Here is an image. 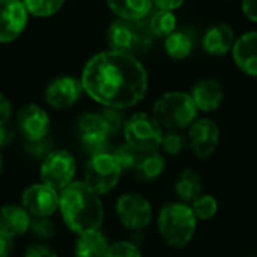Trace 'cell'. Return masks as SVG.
Here are the masks:
<instances>
[{
  "mask_svg": "<svg viewBox=\"0 0 257 257\" xmlns=\"http://www.w3.org/2000/svg\"><path fill=\"white\" fill-rule=\"evenodd\" d=\"M186 147V137L180 131H167L164 132L161 149L171 156L180 155Z\"/></svg>",
  "mask_w": 257,
  "mask_h": 257,
  "instance_id": "obj_30",
  "label": "cell"
},
{
  "mask_svg": "<svg viewBox=\"0 0 257 257\" xmlns=\"http://www.w3.org/2000/svg\"><path fill=\"white\" fill-rule=\"evenodd\" d=\"M195 218L198 221H209L218 213V200L210 194H200L189 203Z\"/></svg>",
  "mask_w": 257,
  "mask_h": 257,
  "instance_id": "obj_27",
  "label": "cell"
},
{
  "mask_svg": "<svg viewBox=\"0 0 257 257\" xmlns=\"http://www.w3.org/2000/svg\"><path fill=\"white\" fill-rule=\"evenodd\" d=\"M198 219L191 206L183 201L165 203L156 218L162 240L171 248H185L195 236Z\"/></svg>",
  "mask_w": 257,
  "mask_h": 257,
  "instance_id": "obj_3",
  "label": "cell"
},
{
  "mask_svg": "<svg viewBox=\"0 0 257 257\" xmlns=\"http://www.w3.org/2000/svg\"><path fill=\"white\" fill-rule=\"evenodd\" d=\"M122 135L125 144L134 147L140 153H146L161 149L164 128L153 115L138 112L124 121Z\"/></svg>",
  "mask_w": 257,
  "mask_h": 257,
  "instance_id": "obj_5",
  "label": "cell"
},
{
  "mask_svg": "<svg viewBox=\"0 0 257 257\" xmlns=\"http://www.w3.org/2000/svg\"><path fill=\"white\" fill-rule=\"evenodd\" d=\"M112 155L116 159V162L119 164L122 171H134V168L137 165V161L140 158V152H137L134 147H131L125 143L118 146L116 150Z\"/></svg>",
  "mask_w": 257,
  "mask_h": 257,
  "instance_id": "obj_31",
  "label": "cell"
},
{
  "mask_svg": "<svg viewBox=\"0 0 257 257\" xmlns=\"http://www.w3.org/2000/svg\"><path fill=\"white\" fill-rule=\"evenodd\" d=\"M13 115V107L7 95L0 92V124H7L11 119Z\"/></svg>",
  "mask_w": 257,
  "mask_h": 257,
  "instance_id": "obj_34",
  "label": "cell"
},
{
  "mask_svg": "<svg viewBox=\"0 0 257 257\" xmlns=\"http://www.w3.org/2000/svg\"><path fill=\"white\" fill-rule=\"evenodd\" d=\"M122 170L112 153L100 152L91 156L83 171V182L98 195H106L115 189Z\"/></svg>",
  "mask_w": 257,
  "mask_h": 257,
  "instance_id": "obj_6",
  "label": "cell"
},
{
  "mask_svg": "<svg viewBox=\"0 0 257 257\" xmlns=\"http://www.w3.org/2000/svg\"><path fill=\"white\" fill-rule=\"evenodd\" d=\"M140 22H131L118 19L109 25L106 32V41L110 50L132 53L144 41L143 29L138 26Z\"/></svg>",
  "mask_w": 257,
  "mask_h": 257,
  "instance_id": "obj_14",
  "label": "cell"
},
{
  "mask_svg": "<svg viewBox=\"0 0 257 257\" xmlns=\"http://www.w3.org/2000/svg\"><path fill=\"white\" fill-rule=\"evenodd\" d=\"M234 31L227 23L212 25L203 35L201 47L210 56H224L227 55L234 44Z\"/></svg>",
  "mask_w": 257,
  "mask_h": 257,
  "instance_id": "obj_18",
  "label": "cell"
},
{
  "mask_svg": "<svg viewBox=\"0 0 257 257\" xmlns=\"http://www.w3.org/2000/svg\"><path fill=\"white\" fill-rule=\"evenodd\" d=\"M104 257H143V252L134 240L121 239L109 243Z\"/></svg>",
  "mask_w": 257,
  "mask_h": 257,
  "instance_id": "obj_29",
  "label": "cell"
},
{
  "mask_svg": "<svg viewBox=\"0 0 257 257\" xmlns=\"http://www.w3.org/2000/svg\"><path fill=\"white\" fill-rule=\"evenodd\" d=\"M234 65L246 76L257 77V31L239 35L231 47Z\"/></svg>",
  "mask_w": 257,
  "mask_h": 257,
  "instance_id": "obj_16",
  "label": "cell"
},
{
  "mask_svg": "<svg viewBox=\"0 0 257 257\" xmlns=\"http://www.w3.org/2000/svg\"><path fill=\"white\" fill-rule=\"evenodd\" d=\"M20 204L29 212L32 218L52 216L58 212L59 191L47 186L46 183H34L22 192Z\"/></svg>",
  "mask_w": 257,
  "mask_h": 257,
  "instance_id": "obj_12",
  "label": "cell"
},
{
  "mask_svg": "<svg viewBox=\"0 0 257 257\" xmlns=\"http://www.w3.org/2000/svg\"><path fill=\"white\" fill-rule=\"evenodd\" d=\"M32 216L22 204L0 206V233L13 239L23 236L29 231Z\"/></svg>",
  "mask_w": 257,
  "mask_h": 257,
  "instance_id": "obj_17",
  "label": "cell"
},
{
  "mask_svg": "<svg viewBox=\"0 0 257 257\" xmlns=\"http://www.w3.org/2000/svg\"><path fill=\"white\" fill-rule=\"evenodd\" d=\"M248 257H257V254H251V255H248Z\"/></svg>",
  "mask_w": 257,
  "mask_h": 257,
  "instance_id": "obj_40",
  "label": "cell"
},
{
  "mask_svg": "<svg viewBox=\"0 0 257 257\" xmlns=\"http://www.w3.org/2000/svg\"><path fill=\"white\" fill-rule=\"evenodd\" d=\"M165 167H167V162L164 156L158 150H153V152L140 153V158L137 161L134 171H135V177L140 182L149 183V182L159 179L164 174Z\"/></svg>",
  "mask_w": 257,
  "mask_h": 257,
  "instance_id": "obj_22",
  "label": "cell"
},
{
  "mask_svg": "<svg viewBox=\"0 0 257 257\" xmlns=\"http://www.w3.org/2000/svg\"><path fill=\"white\" fill-rule=\"evenodd\" d=\"M164 49L167 55L173 59H185L191 55L194 49V40L186 31H174L165 37Z\"/></svg>",
  "mask_w": 257,
  "mask_h": 257,
  "instance_id": "obj_24",
  "label": "cell"
},
{
  "mask_svg": "<svg viewBox=\"0 0 257 257\" xmlns=\"http://www.w3.org/2000/svg\"><path fill=\"white\" fill-rule=\"evenodd\" d=\"M83 94L80 79L73 76H59L53 79L44 91V100L53 109H68L79 101Z\"/></svg>",
  "mask_w": 257,
  "mask_h": 257,
  "instance_id": "obj_15",
  "label": "cell"
},
{
  "mask_svg": "<svg viewBox=\"0 0 257 257\" xmlns=\"http://www.w3.org/2000/svg\"><path fill=\"white\" fill-rule=\"evenodd\" d=\"M14 251V239L0 233V257H10Z\"/></svg>",
  "mask_w": 257,
  "mask_h": 257,
  "instance_id": "obj_36",
  "label": "cell"
},
{
  "mask_svg": "<svg viewBox=\"0 0 257 257\" xmlns=\"http://www.w3.org/2000/svg\"><path fill=\"white\" fill-rule=\"evenodd\" d=\"M107 8L122 20L141 22L153 8V0H106Z\"/></svg>",
  "mask_w": 257,
  "mask_h": 257,
  "instance_id": "obj_21",
  "label": "cell"
},
{
  "mask_svg": "<svg viewBox=\"0 0 257 257\" xmlns=\"http://www.w3.org/2000/svg\"><path fill=\"white\" fill-rule=\"evenodd\" d=\"M73 257H74V255H73Z\"/></svg>",
  "mask_w": 257,
  "mask_h": 257,
  "instance_id": "obj_41",
  "label": "cell"
},
{
  "mask_svg": "<svg viewBox=\"0 0 257 257\" xmlns=\"http://www.w3.org/2000/svg\"><path fill=\"white\" fill-rule=\"evenodd\" d=\"M176 29H177V19L174 16V11L158 10L149 20V31L155 37L165 38Z\"/></svg>",
  "mask_w": 257,
  "mask_h": 257,
  "instance_id": "obj_25",
  "label": "cell"
},
{
  "mask_svg": "<svg viewBox=\"0 0 257 257\" xmlns=\"http://www.w3.org/2000/svg\"><path fill=\"white\" fill-rule=\"evenodd\" d=\"M153 116L167 131L188 128L198 116V109L189 92L170 91L162 94L153 104Z\"/></svg>",
  "mask_w": 257,
  "mask_h": 257,
  "instance_id": "obj_4",
  "label": "cell"
},
{
  "mask_svg": "<svg viewBox=\"0 0 257 257\" xmlns=\"http://www.w3.org/2000/svg\"><path fill=\"white\" fill-rule=\"evenodd\" d=\"M242 13L249 22L257 23V0H242Z\"/></svg>",
  "mask_w": 257,
  "mask_h": 257,
  "instance_id": "obj_35",
  "label": "cell"
},
{
  "mask_svg": "<svg viewBox=\"0 0 257 257\" xmlns=\"http://www.w3.org/2000/svg\"><path fill=\"white\" fill-rule=\"evenodd\" d=\"M31 234L38 239V242H47L55 239L56 236V224L50 219V216H38L31 219L29 225Z\"/></svg>",
  "mask_w": 257,
  "mask_h": 257,
  "instance_id": "obj_28",
  "label": "cell"
},
{
  "mask_svg": "<svg viewBox=\"0 0 257 257\" xmlns=\"http://www.w3.org/2000/svg\"><path fill=\"white\" fill-rule=\"evenodd\" d=\"M119 109H112V107H106V110L101 113L104 116V119L107 121L109 127H110V134H115L118 131V127L121 125V116L118 113Z\"/></svg>",
  "mask_w": 257,
  "mask_h": 257,
  "instance_id": "obj_33",
  "label": "cell"
},
{
  "mask_svg": "<svg viewBox=\"0 0 257 257\" xmlns=\"http://www.w3.org/2000/svg\"><path fill=\"white\" fill-rule=\"evenodd\" d=\"M2 173H4V156L0 153V176H2Z\"/></svg>",
  "mask_w": 257,
  "mask_h": 257,
  "instance_id": "obj_39",
  "label": "cell"
},
{
  "mask_svg": "<svg viewBox=\"0 0 257 257\" xmlns=\"http://www.w3.org/2000/svg\"><path fill=\"white\" fill-rule=\"evenodd\" d=\"M109 237L106 233L98 230H91L82 234H77V239L73 246L74 257H104L109 248Z\"/></svg>",
  "mask_w": 257,
  "mask_h": 257,
  "instance_id": "obj_20",
  "label": "cell"
},
{
  "mask_svg": "<svg viewBox=\"0 0 257 257\" xmlns=\"http://www.w3.org/2000/svg\"><path fill=\"white\" fill-rule=\"evenodd\" d=\"M28 19L22 0H0V44L16 41L25 32Z\"/></svg>",
  "mask_w": 257,
  "mask_h": 257,
  "instance_id": "obj_13",
  "label": "cell"
},
{
  "mask_svg": "<svg viewBox=\"0 0 257 257\" xmlns=\"http://www.w3.org/2000/svg\"><path fill=\"white\" fill-rule=\"evenodd\" d=\"M115 215L124 228L143 231L153 219V207L144 195L138 192H124L116 198Z\"/></svg>",
  "mask_w": 257,
  "mask_h": 257,
  "instance_id": "obj_7",
  "label": "cell"
},
{
  "mask_svg": "<svg viewBox=\"0 0 257 257\" xmlns=\"http://www.w3.org/2000/svg\"><path fill=\"white\" fill-rule=\"evenodd\" d=\"M20 135L29 143H40L50 131V115L37 103L22 106L16 116Z\"/></svg>",
  "mask_w": 257,
  "mask_h": 257,
  "instance_id": "obj_11",
  "label": "cell"
},
{
  "mask_svg": "<svg viewBox=\"0 0 257 257\" xmlns=\"http://www.w3.org/2000/svg\"><path fill=\"white\" fill-rule=\"evenodd\" d=\"M80 83L83 92L94 101L121 110L144 100L149 91V73L132 53L106 50L85 64Z\"/></svg>",
  "mask_w": 257,
  "mask_h": 257,
  "instance_id": "obj_1",
  "label": "cell"
},
{
  "mask_svg": "<svg viewBox=\"0 0 257 257\" xmlns=\"http://www.w3.org/2000/svg\"><path fill=\"white\" fill-rule=\"evenodd\" d=\"M191 97L198 109V112H213L216 110L222 100H224V89L221 83L215 79H201L198 80L192 89H191Z\"/></svg>",
  "mask_w": 257,
  "mask_h": 257,
  "instance_id": "obj_19",
  "label": "cell"
},
{
  "mask_svg": "<svg viewBox=\"0 0 257 257\" xmlns=\"http://www.w3.org/2000/svg\"><path fill=\"white\" fill-rule=\"evenodd\" d=\"M174 192H176L179 201H183V203L189 204L194 198H197L203 192V179H201V176L192 168L183 170L179 174V177L176 179Z\"/></svg>",
  "mask_w": 257,
  "mask_h": 257,
  "instance_id": "obj_23",
  "label": "cell"
},
{
  "mask_svg": "<svg viewBox=\"0 0 257 257\" xmlns=\"http://www.w3.org/2000/svg\"><path fill=\"white\" fill-rule=\"evenodd\" d=\"M29 16L38 19H47L59 13L65 0H22Z\"/></svg>",
  "mask_w": 257,
  "mask_h": 257,
  "instance_id": "obj_26",
  "label": "cell"
},
{
  "mask_svg": "<svg viewBox=\"0 0 257 257\" xmlns=\"http://www.w3.org/2000/svg\"><path fill=\"white\" fill-rule=\"evenodd\" d=\"M76 134L82 146L92 155L106 152L104 146L112 135L104 116L95 112H85L76 119Z\"/></svg>",
  "mask_w": 257,
  "mask_h": 257,
  "instance_id": "obj_9",
  "label": "cell"
},
{
  "mask_svg": "<svg viewBox=\"0 0 257 257\" xmlns=\"http://www.w3.org/2000/svg\"><path fill=\"white\" fill-rule=\"evenodd\" d=\"M221 132L218 124L210 118H197L188 127L186 141L198 159H209L219 147Z\"/></svg>",
  "mask_w": 257,
  "mask_h": 257,
  "instance_id": "obj_10",
  "label": "cell"
},
{
  "mask_svg": "<svg viewBox=\"0 0 257 257\" xmlns=\"http://www.w3.org/2000/svg\"><path fill=\"white\" fill-rule=\"evenodd\" d=\"M23 257H59L53 246H50L47 242H37L28 246Z\"/></svg>",
  "mask_w": 257,
  "mask_h": 257,
  "instance_id": "obj_32",
  "label": "cell"
},
{
  "mask_svg": "<svg viewBox=\"0 0 257 257\" xmlns=\"http://www.w3.org/2000/svg\"><path fill=\"white\" fill-rule=\"evenodd\" d=\"M76 170V159L70 152L55 150L43 159L40 167V177L41 182L47 186L56 191H62L74 180Z\"/></svg>",
  "mask_w": 257,
  "mask_h": 257,
  "instance_id": "obj_8",
  "label": "cell"
},
{
  "mask_svg": "<svg viewBox=\"0 0 257 257\" xmlns=\"http://www.w3.org/2000/svg\"><path fill=\"white\" fill-rule=\"evenodd\" d=\"M58 212L67 228L74 234L98 230L104 222L101 195L94 192L85 182L73 180L59 191Z\"/></svg>",
  "mask_w": 257,
  "mask_h": 257,
  "instance_id": "obj_2",
  "label": "cell"
},
{
  "mask_svg": "<svg viewBox=\"0 0 257 257\" xmlns=\"http://www.w3.org/2000/svg\"><path fill=\"white\" fill-rule=\"evenodd\" d=\"M14 140V132L7 125V124H0V150L8 147Z\"/></svg>",
  "mask_w": 257,
  "mask_h": 257,
  "instance_id": "obj_38",
  "label": "cell"
},
{
  "mask_svg": "<svg viewBox=\"0 0 257 257\" xmlns=\"http://www.w3.org/2000/svg\"><path fill=\"white\" fill-rule=\"evenodd\" d=\"M186 0H153V5H156L158 10H167V11H176L179 10Z\"/></svg>",
  "mask_w": 257,
  "mask_h": 257,
  "instance_id": "obj_37",
  "label": "cell"
}]
</instances>
